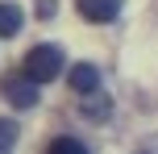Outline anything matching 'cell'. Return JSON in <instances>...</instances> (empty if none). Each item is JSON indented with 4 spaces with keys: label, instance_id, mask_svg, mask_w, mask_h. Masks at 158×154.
I'll list each match as a JSON object with an SVG mask.
<instances>
[{
    "label": "cell",
    "instance_id": "52a82bcc",
    "mask_svg": "<svg viewBox=\"0 0 158 154\" xmlns=\"http://www.w3.org/2000/svg\"><path fill=\"white\" fill-rule=\"evenodd\" d=\"M46 154H87V150H83V142H75V138H54L46 146Z\"/></svg>",
    "mask_w": 158,
    "mask_h": 154
},
{
    "label": "cell",
    "instance_id": "5b68a950",
    "mask_svg": "<svg viewBox=\"0 0 158 154\" xmlns=\"http://www.w3.org/2000/svg\"><path fill=\"white\" fill-rule=\"evenodd\" d=\"M21 21L25 17H21L17 4H0V38H13V33L21 29Z\"/></svg>",
    "mask_w": 158,
    "mask_h": 154
},
{
    "label": "cell",
    "instance_id": "7a4b0ae2",
    "mask_svg": "<svg viewBox=\"0 0 158 154\" xmlns=\"http://www.w3.org/2000/svg\"><path fill=\"white\" fill-rule=\"evenodd\" d=\"M75 8H79V17H87V21L108 25L112 17L121 13V0H75Z\"/></svg>",
    "mask_w": 158,
    "mask_h": 154
},
{
    "label": "cell",
    "instance_id": "277c9868",
    "mask_svg": "<svg viewBox=\"0 0 158 154\" xmlns=\"http://www.w3.org/2000/svg\"><path fill=\"white\" fill-rule=\"evenodd\" d=\"M71 92L75 96H96V92H100V71H96L92 63L71 67Z\"/></svg>",
    "mask_w": 158,
    "mask_h": 154
},
{
    "label": "cell",
    "instance_id": "8992f818",
    "mask_svg": "<svg viewBox=\"0 0 158 154\" xmlns=\"http://www.w3.org/2000/svg\"><path fill=\"white\" fill-rule=\"evenodd\" d=\"M13 146H17V121L0 117V154H13Z\"/></svg>",
    "mask_w": 158,
    "mask_h": 154
},
{
    "label": "cell",
    "instance_id": "3957f363",
    "mask_svg": "<svg viewBox=\"0 0 158 154\" xmlns=\"http://www.w3.org/2000/svg\"><path fill=\"white\" fill-rule=\"evenodd\" d=\"M4 96L13 100L17 108H33V104H38V88H33L29 75H25V79H17V75H13V79H4Z\"/></svg>",
    "mask_w": 158,
    "mask_h": 154
},
{
    "label": "cell",
    "instance_id": "6da1fadb",
    "mask_svg": "<svg viewBox=\"0 0 158 154\" xmlns=\"http://www.w3.org/2000/svg\"><path fill=\"white\" fill-rule=\"evenodd\" d=\"M25 75H29L33 83H50L63 75V50L58 46H33L29 54H25Z\"/></svg>",
    "mask_w": 158,
    "mask_h": 154
}]
</instances>
